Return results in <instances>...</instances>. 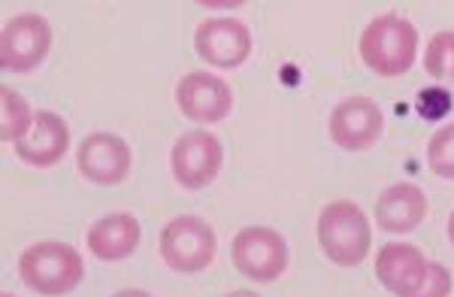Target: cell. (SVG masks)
<instances>
[{
	"label": "cell",
	"instance_id": "7a4b0ae2",
	"mask_svg": "<svg viewBox=\"0 0 454 297\" xmlns=\"http://www.w3.org/2000/svg\"><path fill=\"white\" fill-rule=\"evenodd\" d=\"M19 277L31 292L43 297H64L82 282L85 264L67 243H34L19 255Z\"/></svg>",
	"mask_w": 454,
	"mask_h": 297
},
{
	"label": "cell",
	"instance_id": "2e32d148",
	"mask_svg": "<svg viewBox=\"0 0 454 297\" xmlns=\"http://www.w3.org/2000/svg\"><path fill=\"white\" fill-rule=\"evenodd\" d=\"M0 110H4V119H0V137L6 143H19L21 137H27V130L34 125V115H31V106L27 100L16 94L12 89H0Z\"/></svg>",
	"mask_w": 454,
	"mask_h": 297
},
{
	"label": "cell",
	"instance_id": "ffe728a7",
	"mask_svg": "<svg viewBox=\"0 0 454 297\" xmlns=\"http://www.w3.org/2000/svg\"><path fill=\"white\" fill-rule=\"evenodd\" d=\"M451 294V273L445 264H430L427 282L415 297H449Z\"/></svg>",
	"mask_w": 454,
	"mask_h": 297
},
{
	"label": "cell",
	"instance_id": "6da1fadb",
	"mask_svg": "<svg viewBox=\"0 0 454 297\" xmlns=\"http://www.w3.org/2000/svg\"><path fill=\"white\" fill-rule=\"evenodd\" d=\"M357 52L376 76L397 79L415 64L419 31L409 19L397 16V12H385V16H376L364 27Z\"/></svg>",
	"mask_w": 454,
	"mask_h": 297
},
{
	"label": "cell",
	"instance_id": "3957f363",
	"mask_svg": "<svg viewBox=\"0 0 454 297\" xmlns=\"http://www.w3.org/2000/svg\"><path fill=\"white\" fill-rule=\"evenodd\" d=\"M370 222L351 200H333L318 215V246L333 264L357 267L370 255Z\"/></svg>",
	"mask_w": 454,
	"mask_h": 297
},
{
	"label": "cell",
	"instance_id": "e0dca14e",
	"mask_svg": "<svg viewBox=\"0 0 454 297\" xmlns=\"http://www.w3.org/2000/svg\"><path fill=\"white\" fill-rule=\"evenodd\" d=\"M424 70L436 82H454V31H439L424 49Z\"/></svg>",
	"mask_w": 454,
	"mask_h": 297
},
{
	"label": "cell",
	"instance_id": "cb8c5ba5",
	"mask_svg": "<svg viewBox=\"0 0 454 297\" xmlns=\"http://www.w3.org/2000/svg\"><path fill=\"white\" fill-rule=\"evenodd\" d=\"M4 297H12V294H10V292H6V294H4Z\"/></svg>",
	"mask_w": 454,
	"mask_h": 297
},
{
	"label": "cell",
	"instance_id": "44dd1931",
	"mask_svg": "<svg viewBox=\"0 0 454 297\" xmlns=\"http://www.w3.org/2000/svg\"><path fill=\"white\" fill-rule=\"evenodd\" d=\"M113 297H155L149 292H140V288H124V292H115Z\"/></svg>",
	"mask_w": 454,
	"mask_h": 297
},
{
	"label": "cell",
	"instance_id": "d6986e66",
	"mask_svg": "<svg viewBox=\"0 0 454 297\" xmlns=\"http://www.w3.org/2000/svg\"><path fill=\"white\" fill-rule=\"evenodd\" d=\"M449 110H451V94L445 89H439V85H434V89H424L419 94L421 119L436 121V119H442V115H449Z\"/></svg>",
	"mask_w": 454,
	"mask_h": 297
},
{
	"label": "cell",
	"instance_id": "7c38bea8",
	"mask_svg": "<svg viewBox=\"0 0 454 297\" xmlns=\"http://www.w3.org/2000/svg\"><path fill=\"white\" fill-rule=\"evenodd\" d=\"M430 261L419 246L387 243L376 255V277L394 297H415L424 288Z\"/></svg>",
	"mask_w": 454,
	"mask_h": 297
},
{
	"label": "cell",
	"instance_id": "4fadbf2b",
	"mask_svg": "<svg viewBox=\"0 0 454 297\" xmlns=\"http://www.w3.org/2000/svg\"><path fill=\"white\" fill-rule=\"evenodd\" d=\"M70 146V128L58 113L40 110L34 115V125L27 137L16 143V155L31 168H52L67 155Z\"/></svg>",
	"mask_w": 454,
	"mask_h": 297
},
{
	"label": "cell",
	"instance_id": "ac0fdd59",
	"mask_svg": "<svg viewBox=\"0 0 454 297\" xmlns=\"http://www.w3.org/2000/svg\"><path fill=\"white\" fill-rule=\"evenodd\" d=\"M427 164L439 179L454 183V125L439 128L427 143Z\"/></svg>",
	"mask_w": 454,
	"mask_h": 297
},
{
	"label": "cell",
	"instance_id": "9a60e30c",
	"mask_svg": "<svg viewBox=\"0 0 454 297\" xmlns=\"http://www.w3.org/2000/svg\"><path fill=\"white\" fill-rule=\"evenodd\" d=\"M140 222L134 219L130 213H113L104 215L88 228V249H91L94 258L100 261H124L137 252L140 246Z\"/></svg>",
	"mask_w": 454,
	"mask_h": 297
},
{
	"label": "cell",
	"instance_id": "ba28073f",
	"mask_svg": "<svg viewBox=\"0 0 454 297\" xmlns=\"http://www.w3.org/2000/svg\"><path fill=\"white\" fill-rule=\"evenodd\" d=\"M194 49L212 67L237 70L252 55V34L239 19H207L194 31Z\"/></svg>",
	"mask_w": 454,
	"mask_h": 297
},
{
	"label": "cell",
	"instance_id": "30bf717a",
	"mask_svg": "<svg viewBox=\"0 0 454 297\" xmlns=\"http://www.w3.org/2000/svg\"><path fill=\"white\" fill-rule=\"evenodd\" d=\"M385 115L372 98H346L331 113V140L346 152H361L379 143Z\"/></svg>",
	"mask_w": 454,
	"mask_h": 297
},
{
	"label": "cell",
	"instance_id": "277c9868",
	"mask_svg": "<svg viewBox=\"0 0 454 297\" xmlns=\"http://www.w3.org/2000/svg\"><path fill=\"white\" fill-rule=\"evenodd\" d=\"M160 258L173 273H200L215 261L218 237L200 215H176L158 237Z\"/></svg>",
	"mask_w": 454,
	"mask_h": 297
},
{
	"label": "cell",
	"instance_id": "9c48e42d",
	"mask_svg": "<svg viewBox=\"0 0 454 297\" xmlns=\"http://www.w3.org/2000/svg\"><path fill=\"white\" fill-rule=\"evenodd\" d=\"M176 104L185 119L200 121V125H215L231 115L233 91L222 76L207 74V70H194V74L182 76L176 85Z\"/></svg>",
	"mask_w": 454,
	"mask_h": 297
},
{
	"label": "cell",
	"instance_id": "7402d4cb",
	"mask_svg": "<svg viewBox=\"0 0 454 297\" xmlns=\"http://www.w3.org/2000/svg\"><path fill=\"white\" fill-rule=\"evenodd\" d=\"M227 297H261V294H254V292H246V288H239V292H231Z\"/></svg>",
	"mask_w": 454,
	"mask_h": 297
},
{
	"label": "cell",
	"instance_id": "5bb4252c",
	"mask_svg": "<svg viewBox=\"0 0 454 297\" xmlns=\"http://www.w3.org/2000/svg\"><path fill=\"white\" fill-rule=\"evenodd\" d=\"M424 215H427V198L412 183L385 188L376 200V222L387 234H409L424 222Z\"/></svg>",
	"mask_w": 454,
	"mask_h": 297
},
{
	"label": "cell",
	"instance_id": "5b68a950",
	"mask_svg": "<svg viewBox=\"0 0 454 297\" xmlns=\"http://www.w3.org/2000/svg\"><path fill=\"white\" fill-rule=\"evenodd\" d=\"M231 258L243 277L252 282H276L288 267V243L279 231L263 228V224H252L243 228L231 243Z\"/></svg>",
	"mask_w": 454,
	"mask_h": 297
},
{
	"label": "cell",
	"instance_id": "8fae6325",
	"mask_svg": "<svg viewBox=\"0 0 454 297\" xmlns=\"http://www.w3.org/2000/svg\"><path fill=\"white\" fill-rule=\"evenodd\" d=\"M130 146L115 134L98 130V134H88L79 143L76 164L79 173L85 179H91L94 185H119L128 179L130 173Z\"/></svg>",
	"mask_w": 454,
	"mask_h": 297
},
{
	"label": "cell",
	"instance_id": "603a6c76",
	"mask_svg": "<svg viewBox=\"0 0 454 297\" xmlns=\"http://www.w3.org/2000/svg\"><path fill=\"white\" fill-rule=\"evenodd\" d=\"M449 243L454 246V213L449 215Z\"/></svg>",
	"mask_w": 454,
	"mask_h": 297
},
{
	"label": "cell",
	"instance_id": "52a82bcc",
	"mask_svg": "<svg viewBox=\"0 0 454 297\" xmlns=\"http://www.w3.org/2000/svg\"><path fill=\"white\" fill-rule=\"evenodd\" d=\"M224 161L222 140L212 130H188L170 149V170L173 179L188 191L207 188L218 176Z\"/></svg>",
	"mask_w": 454,
	"mask_h": 297
},
{
	"label": "cell",
	"instance_id": "8992f818",
	"mask_svg": "<svg viewBox=\"0 0 454 297\" xmlns=\"http://www.w3.org/2000/svg\"><path fill=\"white\" fill-rule=\"evenodd\" d=\"M52 49V25L36 12H21L0 34V67L10 74H31Z\"/></svg>",
	"mask_w": 454,
	"mask_h": 297
}]
</instances>
